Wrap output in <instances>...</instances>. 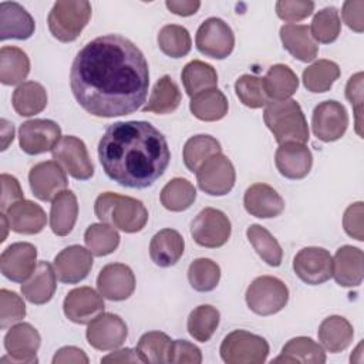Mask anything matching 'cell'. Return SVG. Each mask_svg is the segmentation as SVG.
<instances>
[{
	"instance_id": "cell-50",
	"label": "cell",
	"mask_w": 364,
	"mask_h": 364,
	"mask_svg": "<svg viewBox=\"0 0 364 364\" xmlns=\"http://www.w3.org/2000/svg\"><path fill=\"white\" fill-rule=\"evenodd\" d=\"M26 316V304L23 299L11 290H0V327L7 328L18 323Z\"/></svg>"
},
{
	"instance_id": "cell-60",
	"label": "cell",
	"mask_w": 364,
	"mask_h": 364,
	"mask_svg": "<svg viewBox=\"0 0 364 364\" xmlns=\"http://www.w3.org/2000/svg\"><path fill=\"white\" fill-rule=\"evenodd\" d=\"M1 136H3V151L7 149L9 144L13 141L14 138V128H13V124H10L9 121L6 119H1Z\"/></svg>"
},
{
	"instance_id": "cell-16",
	"label": "cell",
	"mask_w": 364,
	"mask_h": 364,
	"mask_svg": "<svg viewBox=\"0 0 364 364\" xmlns=\"http://www.w3.org/2000/svg\"><path fill=\"white\" fill-rule=\"evenodd\" d=\"M294 273L307 284H321L333 276V257L323 247H304L293 259Z\"/></svg>"
},
{
	"instance_id": "cell-43",
	"label": "cell",
	"mask_w": 364,
	"mask_h": 364,
	"mask_svg": "<svg viewBox=\"0 0 364 364\" xmlns=\"http://www.w3.org/2000/svg\"><path fill=\"white\" fill-rule=\"evenodd\" d=\"M247 239L256 253L269 264L280 266L283 259V250L274 236L260 225H250L246 230Z\"/></svg>"
},
{
	"instance_id": "cell-37",
	"label": "cell",
	"mask_w": 364,
	"mask_h": 364,
	"mask_svg": "<svg viewBox=\"0 0 364 364\" xmlns=\"http://www.w3.org/2000/svg\"><path fill=\"white\" fill-rule=\"evenodd\" d=\"M182 95L176 82L169 77H161L154 90L146 105L142 108L144 112H155V114H169L175 111L181 104Z\"/></svg>"
},
{
	"instance_id": "cell-51",
	"label": "cell",
	"mask_w": 364,
	"mask_h": 364,
	"mask_svg": "<svg viewBox=\"0 0 364 364\" xmlns=\"http://www.w3.org/2000/svg\"><path fill=\"white\" fill-rule=\"evenodd\" d=\"M314 10V3L310 0H279L276 3V13L277 16L284 20L290 21H300L309 17Z\"/></svg>"
},
{
	"instance_id": "cell-48",
	"label": "cell",
	"mask_w": 364,
	"mask_h": 364,
	"mask_svg": "<svg viewBox=\"0 0 364 364\" xmlns=\"http://www.w3.org/2000/svg\"><path fill=\"white\" fill-rule=\"evenodd\" d=\"M310 36L314 41L328 44L337 40L341 21L338 17V11L336 7H324L316 13L310 26Z\"/></svg>"
},
{
	"instance_id": "cell-7",
	"label": "cell",
	"mask_w": 364,
	"mask_h": 364,
	"mask_svg": "<svg viewBox=\"0 0 364 364\" xmlns=\"http://www.w3.org/2000/svg\"><path fill=\"white\" fill-rule=\"evenodd\" d=\"M289 301V289L277 277H256L246 290L247 307L259 316H270L280 311Z\"/></svg>"
},
{
	"instance_id": "cell-21",
	"label": "cell",
	"mask_w": 364,
	"mask_h": 364,
	"mask_svg": "<svg viewBox=\"0 0 364 364\" xmlns=\"http://www.w3.org/2000/svg\"><path fill=\"white\" fill-rule=\"evenodd\" d=\"M53 266L60 282L74 284L88 276L92 267V256L91 252L85 247L80 245H73L63 249L54 257Z\"/></svg>"
},
{
	"instance_id": "cell-40",
	"label": "cell",
	"mask_w": 364,
	"mask_h": 364,
	"mask_svg": "<svg viewBox=\"0 0 364 364\" xmlns=\"http://www.w3.org/2000/svg\"><path fill=\"white\" fill-rule=\"evenodd\" d=\"M338 77L340 68L334 61L317 60L303 71V84L310 92H326Z\"/></svg>"
},
{
	"instance_id": "cell-36",
	"label": "cell",
	"mask_w": 364,
	"mask_h": 364,
	"mask_svg": "<svg viewBox=\"0 0 364 364\" xmlns=\"http://www.w3.org/2000/svg\"><path fill=\"white\" fill-rule=\"evenodd\" d=\"M14 111L21 117H31L40 114L47 105V91L36 81H26L20 84L11 97Z\"/></svg>"
},
{
	"instance_id": "cell-9",
	"label": "cell",
	"mask_w": 364,
	"mask_h": 364,
	"mask_svg": "<svg viewBox=\"0 0 364 364\" xmlns=\"http://www.w3.org/2000/svg\"><path fill=\"white\" fill-rule=\"evenodd\" d=\"M232 232L229 218L219 209L205 208L191 223V235L193 240L203 247L215 249L223 246Z\"/></svg>"
},
{
	"instance_id": "cell-13",
	"label": "cell",
	"mask_w": 364,
	"mask_h": 364,
	"mask_svg": "<svg viewBox=\"0 0 364 364\" xmlns=\"http://www.w3.org/2000/svg\"><path fill=\"white\" fill-rule=\"evenodd\" d=\"M348 127L346 107L334 100L323 101L313 109L311 128L314 135L323 142L340 139Z\"/></svg>"
},
{
	"instance_id": "cell-42",
	"label": "cell",
	"mask_w": 364,
	"mask_h": 364,
	"mask_svg": "<svg viewBox=\"0 0 364 364\" xmlns=\"http://www.w3.org/2000/svg\"><path fill=\"white\" fill-rule=\"evenodd\" d=\"M219 320L220 314L218 309L210 304L198 306L191 311L188 317V331L196 341L206 343L216 331Z\"/></svg>"
},
{
	"instance_id": "cell-53",
	"label": "cell",
	"mask_w": 364,
	"mask_h": 364,
	"mask_svg": "<svg viewBox=\"0 0 364 364\" xmlns=\"http://www.w3.org/2000/svg\"><path fill=\"white\" fill-rule=\"evenodd\" d=\"M168 363L200 364L202 353L195 344H192L186 340H175V341H172V346H171Z\"/></svg>"
},
{
	"instance_id": "cell-39",
	"label": "cell",
	"mask_w": 364,
	"mask_h": 364,
	"mask_svg": "<svg viewBox=\"0 0 364 364\" xmlns=\"http://www.w3.org/2000/svg\"><path fill=\"white\" fill-rule=\"evenodd\" d=\"M196 199V189L185 178L171 179L161 191V203L171 212H182L192 206Z\"/></svg>"
},
{
	"instance_id": "cell-55",
	"label": "cell",
	"mask_w": 364,
	"mask_h": 364,
	"mask_svg": "<svg viewBox=\"0 0 364 364\" xmlns=\"http://www.w3.org/2000/svg\"><path fill=\"white\" fill-rule=\"evenodd\" d=\"M1 182V199H0V208L1 212H4L7 208H10L13 203L24 199L23 198V191L18 183V181L7 173H3L0 176Z\"/></svg>"
},
{
	"instance_id": "cell-25",
	"label": "cell",
	"mask_w": 364,
	"mask_h": 364,
	"mask_svg": "<svg viewBox=\"0 0 364 364\" xmlns=\"http://www.w3.org/2000/svg\"><path fill=\"white\" fill-rule=\"evenodd\" d=\"M3 213H6L9 219L10 229L16 233L36 235L40 233L47 223L44 209L27 199H21L13 203Z\"/></svg>"
},
{
	"instance_id": "cell-1",
	"label": "cell",
	"mask_w": 364,
	"mask_h": 364,
	"mask_svg": "<svg viewBox=\"0 0 364 364\" xmlns=\"http://www.w3.org/2000/svg\"><path fill=\"white\" fill-rule=\"evenodd\" d=\"M70 85L91 115L112 118L135 112L148 95L149 70L142 51L127 37L105 34L75 55Z\"/></svg>"
},
{
	"instance_id": "cell-32",
	"label": "cell",
	"mask_w": 364,
	"mask_h": 364,
	"mask_svg": "<svg viewBox=\"0 0 364 364\" xmlns=\"http://www.w3.org/2000/svg\"><path fill=\"white\" fill-rule=\"evenodd\" d=\"M262 81L267 98H272L273 101L287 100L299 88L296 73L286 64L272 65Z\"/></svg>"
},
{
	"instance_id": "cell-23",
	"label": "cell",
	"mask_w": 364,
	"mask_h": 364,
	"mask_svg": "<svg viewBox=\"0 0 364 364\" xmlns=\"http://www.w3.org/2000/svg\"><path fill=\"white\" fill-rule=\"evenodd\" d=\"M243 205L252 216L260 219L276 218L284 210L283 198L276 189L266 183H255L249 186L245 192Z\"/></svg>"
},
{
	"instance_id": "cell-52",
	"label": "cell",
	"mask_w": 364,
	"mask_h": 364,
	"mask_svg": "<svg viewBox=\"0 0 364 364\" xmlns=\"http://www.w3.org/2000/svg\"><path fill=\"white\" fill-rule=\"evenodd\" d=\"M363 216H364V203L363 202L351 203L346 209L344 216H343V226H344L346 233L358 242L364 240Z\"/></svg>"
},
{
	"instance_id": "cell-12",
	"label": "cell",
	"mask_w": 364,
	"mask_h": 364,
	"mask_svg": "<svg viewBox=\"0 0 364 364\" xmlns=\"http://www.w3.org/2000/svg\"><path fill=\"white\" fill-rule=\"evenodd\" d=\"M41 337L38 331L28 323H18L4 336V348L9 355L3 357L0 363L31 364L37 363L36 353L40 347Z\"/></svg>"
},
{
	"instance_id": "cell-61",
	"label": "cell",
	"mask_w": 364,
	"mask_h": 364,
	"mask_svg": "<svg viewBox=\"0 0 364 364\" xmlns=\"http://www.w3.org/2000/svg\"><path fill=\"white\" fill-rule=\"evenodd\" d=\"M1 223H3V236H1V242H4L6 240V236H7V228H10V223H9V219H7V216H6V213H3L1 212Z\"/></svg>"
},
{
	"instance_id": "cell-30",
	"label": "cell",
	"mask_w": 364,
	"mask_h": 364,
	"mask_svg": "<svg viewBox=\"0 0 364 364\" xmlns=\"http://www.w3.org/2000/svg\"><path fill=\"white\" fill-rule=\"evenodd\" d=\"M78 203L73 191H61L53 200L50 209V226L54 235L67 236L77 220Z\"/></svg>"
},
{
	"instance_id": "cell-20",
	"label": "cell",
	"mask_w": 364,
	"mask_h": 364,
	"mask_svg": "<svg viewBox=\"0 0 364 364\" xmlns=\"http://www.w3.org/2000/svg\"><path fill=\"white\" fill-rule=\"evenodd\" d=\"M97 287L102 297L114 301L127 300L135 290V276L124 263L104 266L97 277Z\"/></svg>"
},
{
	"instance_id": "cell-31",
	"label": "cell",
	"mask_w": 364,
	"mask_h": 364,
	"mask_svg": "<svg viewBox=\"0 0 364 364\" xmlns=\"http://www.w3.org/2000/svg\"><path fill=\"white\" fill-rule=\"evenodd\" d=\"M317 334L327 351L340 353L351 344L354 330L347 318L341 316H330L321 321Z\"/></svg>"
},
{
	"instance_id": "cell-54",
	"label": "cell",
	"mask_w": 364,
	"mask_h": 364,
	"mask_svg": "<svg viewBox=\"0 0 364 364\" xmlns=\"http://www.w3.org/2000/svg\"><path fill=\"white\" fill-rule=\"evenodd\" d=\"M346 97L355 108V131L363 136L361 131V105H363V73H357L350 77L346 85Z\"/></svg>"
},
{
	"instance_id": "cell-57",
	"label": "cell",
	"mask_w": 364,
	"mask_h": 364,
	"mask_svg": "<svg viewBox=\"0 0 364 364\" xmlns=\"http://www.w3.org/2000/svg\"><path fill=\"white\" fill-rule=\"evenodd\" d=\"M67 363H74V364H88V357L87 354L73 346H67L60 348L54 357H53V364H67Z\"/></svg>"
},
{
	"instance_id": "cell-38",
	"label": "cell",
	"mask_w": 364,
	"mask_h": 364,
	"mask_svg": "<svg viewBox=\"0 0 364 364\" xmlns=\"http://www.w3.org/2000/svg\"><path fill=\"white\" fill-rule=\"evenodd\" d=\"M182 82L185 91L189 97H193L205 90L216 88L218 85V74L216 70L200 60H193L188 63L182 70Z\"/></svg>"
},
{
	"instance_id": "cell-15",
	"label": "cell",
	"mask_w": 364,
	"mask_h": 364,
	"mask_svg": "<svg viewBox=\"0 0 364 364\" xmlns=\"http://www.w3.org/2000/svg\"><path fill=\"white\" fill-rule=\"evenodd\" d=\"M87 340L97 350L107 351L121 347L128 336L125 321L112 313H101L88 323Z\"/></svg>"
},
{
	"instance_id": "cell-22",
	"label": "cell",
	"mask_w": 364,
	"mask_h": 364,
	"mask_svg": "<svg viewBox=\"0 0 364 364\" xmlns=\"http://www.w3.org/2000/svg\"><path fill=\"white\" fill-rule=\"evenodd\" d=\"M277 171L289 179H301L309 175L313 156L304 144L286 142L282 144L274 155Z\"/></svg>"
},
{
	"instance_id": "cell-41",
	"label": "cell",
	"mask_w": 364,
	"mask_h": 364,
	"mask_svg": "<svg viewBox=\"0 0 364 364\" xmlns=\"http://www.w3.org/2000/svg\"><path fill=\"white\" fill-rule=\"evenodd\" d=\"M220 151L222 146L216 138L203 134L195 135L183 145V164L191 172H196L202 162Z\"/></svg>"
},
{
	"instance_id": "cell-29",
	"label": "cell",
	"mask_w": 364,
	"mask_h": 364,
	"mask_svg": "<svg viewBox=\"0 0 364 364\" xmlns=\"http://www.w3.org/2000/svg\"><path fill=\"white\" fill-rule=\"evenodd\" d=\"M280 40L283 47L297 60L303 63L313 61L318 53V46L310 36V30L304 24H284L280 28Z\"/></svg>"
},
{
	"instance_id": "cell-58",
	"label": "cell",
	"mask_w": 364,
	"mask_h": 364,
	"mask_svg": "<svg viewBox=\"0 0 364 364\" xmlns=\"http://www.w3.org/2000/svg\"><path fill=\"white\" fill-rule=\"evenodd\" d=\"M165 4L169 11L182 17L195 14L200 7V1L198 0H166Z\"/></svg>"
},
{
	"instance_id": "cell-6",
	"label": "cell",
	"mask_w": 364,
	"mask_h": 364,
	"mask_svg": "<svg viewBox=\"0 0 364 364\" xmlns=\"http://www.w3.org/2000/svg\"><path fill=\"white\" fill-rule=\"evenodd\" d=\"M267 355V341L246 330L229 333L220 344V357L228 364H262Z\"/></svg>"
},
{
	"instance_id": "cell-33",
	"label": "cell",
	"mask_w": 364,
	"mask_h": 364,
	"mask_svg": "<svg viewBox=\"0 0 364 364\" xmlns=\"http://www.w3.org/2000/svg\"><path fill=\"white\" fill-rule=\"evenodd\" d=\"M326 353L320 344L310 337H294L289 340L282 348V354L273 363H306L323 364Z\"/></svg>"
},
{
	"instance_id": "cell-44",
	"label": "cell",
	"mask_w": 364,
	"mask_h": 364,
	"mask_svg": "<svg viewBox=\"0 0 364 364\" xmlns=\"http://www.w3.org/2000/svg\"><path fill=\"white\" fill-rule=\"evenodd\" d=\"M172 340L162 331H148L141 336L136 344V353L142 363H168Z\"/></svg>"
},
{
	"instance_id": "cell-34",
	"label": "cell",
	"mask_w": 364,
	"mask_h": 364,
	"mask_svg": "<svg viewBox=\"0 0 364 364\" xmlns=\"http://www.w3.org/2000/svg\"><path fill=\"white\" fill-rule=\"evenodd\" d=\"M191 112L200 121H219L228 114V98L218 88L205 90L192 97L189 104Z\"/></svg>"
},
{
	"instance_id": "cell-2",
	"label": "cell",
	"mask_w": 364,
	"mask_h": 364,
	"mask_svg": "<svg viewBox=\"0 0 364 364\" xmlns=\"http://www.w3.org/2000/svg\"><path fill=\"white\" fill-rule=\"evenodd\" d=\"M107 176L125 188L151 186L166 171L171 151L162 132L146 121L111 124L98 144Z\"/></svg>"
},
{
	"instance_id": "cell-19",
	"label": "cell",
	"mask_w": 364,
	"mask_h": 364,
	"mask_svg": "<svg viewBox=\"0 0 364 364\" xmlns=\"http://www.w3.org/2000/svg\"><path fill=\"white\" fill-rule=\"evenodd\" d=\"M63 309L65 317L73 323L88 324L104 311V300L101 293H97L88 286H82L68 291Z\"/></svg>"
},
{
	"instance_id": "cell-17",
	"label": "cell",
	"mask_w": 364,
	"mask_h": 364,
	"mask_svg": "<svg viewBox=\"0 0 364 364\" xmlns=\"http://www.w3.org/2000/svg\"><path fill=\"white\" fill-rule=\"evenodd\" d=\"M28 182L36 198L44 202L53 200L68 185L65 171L57 161L36 164L30 169Z\"/></svg>"
},
{
	"instance_id": "cell-46",
	"label": "cell",
	"mask_w": 364,
	"mask_h": 364,
	"mask_svg": "<svg viewBox=\"0 0 364 364\" xmlns=\"http://www.w3.org/2000/svg\"><path fill=\"white\" fill-rule=\"evenodd\" d=\"M158 46L164 54L172 58L185 57L192 47L188 30L178 24L164 26L158 33Z\"/></svg>"
},
{
	"instance_id": "cell-56",
	"label": "cell",
	"mask_w": 364,
	"mask_h": 364,
	"mask_svg": "<svg viewBox=\"0 0 364 364\" xmlns=\"http://www.w3.org/2000/svg\"><path fill=\"white\" fill-rule=\"evenodd\" d=\"M364 1L363 0H348L343 4V20L355 33H363L364 30Z\"/></svg>"
},
{
	"instance_id": "cell-3",
	"label": "cell",
	"mask_w": 364,
	"mask_h": 364,
	"mask_svg": "<svg viewBox=\"0 0 364 364\" xmlns=\"http://www.w3.org/2000/svg\"><path fill=\"white\" fill-rule=\"evenodd\" d=\"M94 212L97 218L125 233H135L144 229L148 222V210L135 198L104 192L95 199Z\"/></svg>"
},
{
	"instance_id": "cell-11",
	"label": "cell",
	"mask_w": 364,
	"mask_h": 364,
	"mask_svg": "<svg viewBox=\"0 0 364 364\" xmlns=\"http://www.w3.org/2000/svg\"><path fill=\"white\" fill-rule=\"evenodd\" d=\"M55 159L74 179L87 181L94 175V164L85 144L73 135L63 136L51 151Z\"/></svg>"
},
{
	"instance_id": "cell-45",
	"label": "cell",
	"mask_w": 364,
	"mask_h": 364,
	"mask_svg": "<svg viewBox=\"0 0 364 364\" xmlns=\"http://www.w3.org/2000/svg\"><path fill=\"white\" fill-rule=\"evenodd\" d=\"M84 242L88 250L95 256H107L119 245V235L111 225L94 223L87 228Z\"/></svg>"
},
{
	"instance_id": "cell-14",
	"label": "cell",
	"mask_w": 364,
	"mask_h": 364,
	"mask_svg": "<svg viewBox=\"0 0 364 364\" xmlns=\"http://www.w3.org/2000/svg\"><path fill=\"white\" fill-rule=\"evenodd\" d=\"M61 138L60 125L51 119H30L18 129L20 146L28 155L53 151Z\"/></svg>"
},
{
	"instance_id": "cell-28",
	"label": "cell",
	"mask_w": 364,
	"mask_h": 364,
	"mask_svg": "<svg viewBox=\"0 0 364 364\" xmlns=\"http://www.w3.org/2000/svg\"><path fill=\"white\" fill-rule=\"evenodd\" d=\"M185 240L175 229H162L155 233L149 243V256L159 267L173 266L183 255Z\"/></svg>"
},
{
	"instance_id": "cell-26",
	"label": "cell",
	"mask_w": 364,
	"mask_h": 364,
	"mask_svg": "<svg viewBox=\"0 0 364 364\" xmlns=\"http://www.w3.org/2000/svg\"><path fill=\"white\" fill-rule=\"evenodd\" d=\"M363 250L350 245L337 249L333 257V277L343 287H355L363 282Z\"/></svg>"
},
{
	"instance_id": "cell-27",
	"label": "cell",
	"mask_w": 364,
	"mask_h": 364,
	"mask_svg": "<svg viewBox=\"0 0 364 364\" xmlns=\"http://www.w3.org/2000/svg\"><path fill=\"white\" fill-rule=\"evenodd\" d=\"M57 287V274L47 262H38L33 274L21 284L23 296L33 304H44L54 296Z\"/></svg>"
},
{
	"instance_id": "cell-35",
	"label": "cell",
	"mask_w": 364,
	"mask_h": 364,
	"mask_svg": "<svg viewBox=\"0 0 364 364\" xmlns=\"http://www.w3.org/2000/svg\"><path fill=\"white\" fill-rule=\"evenodd\" d=\"M30 73V60L27 54L13 46L1 47L0 50V81L4 85L23 84Z\"/></svg>"
},
{
	"instance_id": "cell-18",
	"label": "cell",
	"mask_w": 364,
	"mask_h": 364,
	"mask_svg": "<svg viewBox=\"0 0 364 364\" xmlns=\"http://www.w3.org/2000/svg\"><path fill=\"white\" fill-rule=\"evenodd\" d=\"M37 249L27 242L7 246L0 256V269L4 277L16 283H24L36 269Z\"/></svg>"
},
{
	"instance_id": "cell-10",
	"label": "cell",
	"mask_w": 364,
	"mask_h": 364,
	"mask_svg": "<svg viewBox=\"0 0 364 364\" xmlns=\"http://www.w3.org/2000/svg\"><path fill=\"white\" fill-rule=\"evenodd\" d=\"M195 44L206 57L223 60L233 51L235 34L230 26L222 18L209 17L199 26Z\"/></svg>"
},
{
	"instance_id": "cell-47",
	"label": "cell",
	"mask_w": 364,
	"mask_h": 364,
	"mask_svg": "<svg viewBox=\"0 0 364 364\" xmlns=\"http://www.w3.org/2000/svg\"><path fill=\"white\" fill-rule=\"evenodd\" d=\"M188 279L196 291H212L220 280V267L210 259L199 257L189 264Z\"/></svg>"
},
{
	"instance_id": "cell-5",
	"label": "cell",
	"mask_w": 364,
	"mask_h": 364,
	"mask_svg": "<svg viewBox=\"0 0 364 364\" xmlns=\"http://www.w3.org/2000/svg\"><path fill=\"white\" fill-rule=\"evenodd\" d=\"M91 18V4L87 0H61L54 3L48 13L47 23L50 33L58 41L70 43L77 40Z\"/></svg>"
},
{
	"instance_id": "cell-24",
	"label": "cell",
	"mask_w": 364,
	"mask_h": 364,
	"mask_svg": "<svg viewBox=\"0 0 364 364\" xmlns=\"http://www.w3.org/2000/svg\"><path fill=\"white\" fill-rule=\"evenodd\" d=\"M0 38L26 40L30 38L36 30V23L30 13L14 1L0 3Z\"/></svg>"
},
{
	"instance_id": "cell-8",
	"label": "cell",
	"mask_w": 364,
	"mask_h": 364,
	"mask_svg": "<svg viewBox=\"0 0 364 364\" xmlns=\"http://www.w3.org/2000/svg\"><path fill=\"white\" fill-rule=\"evenodd\" d=\"M235 168L230 159L222 152L209 156L196 171V181L200 191L212 196H223L235 186Z\"/></svg>"
},
{
	"instance_id": "cell-4",
	"label": "cell",
	"mask_w": 364,
	"mask_h": 364,
	"mask_svg": "<svg viewBox=\"0 0 364 364\" xmlns=\"http://www.w3.org/2000/svg\"><path fill=\"white\" fill-rule=\"evenodd\" d=\"M263 119L266 127L272 131L277 144L309 141V125L301 107L294 100L269 101L264 105Z\"/></svg>"
},
{
	"instance_id": "cell-49",
	"label": "cell",
	"mask_w": 364,
	"mask_h": 364,
	"mask_svg": "<svg viewBox=\"0 0 364 364\" xmlns=\"http://www.w3.org/2000/svg\"><path fill=\"white\" fill-rule=\"evenodd\" d=\"M235 91L240 102L249 108H262L269 102L263 88V81L257 75H240L235 82Z\"/></svg>"
},
{
	"instance_id": "cell-59",
	"label": "cell",
	"mask_w": 364,
	"mask_h": 364,
	"mask_svg": "<svg viewBox=\"0 0 364 364\" xmlns=\"http://www.w3.org/2000/svg\"><path fill=\"white\" fill-rule=\"evenodd\" d=\"M101 363H142L136 350L122 348L101 358Z\"/></svg>"
}]
</instances>
